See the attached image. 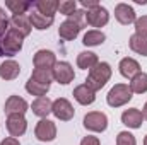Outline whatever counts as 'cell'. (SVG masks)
Instances as JSON below:
<instances>
[{
	"label": "cell",
	"instance_id": "cell-26",
	"mask_svg": "<svg viewBox=\"0 0 147 145\" xmlns=\"http://www.w3.org/2000/svg\"><path fill=\"white\" fill-rule=\"evenodd\" d=\"M26 91H28L31 96H36V97H45V94L50 91V85L39 84V82L33 80V79L29 77V80L26 82Z\"/></svg>",
	"mask_w": 147,
	"mask_h": 145
},
{
	"label": "cell",
	"instance_id": "cell-12",
	"mask_svg": "<svg viewBox=\"0 0 147 145\" xmlns=\"http://www.w3.org/2000/svg\"><path fill=\"white\" fill-rule=\"evenodd\" d=\"M29 108V104L26 103V99L19 97V96H10L7 101H5V106H3V111L7 116L10 114H24Z\"/></svg>",
	"mask_w": 147,
	"mask_h": 145
},
{
	"label": "cell",
	"instance_id": "cell-34",
	"mask_svg": "<svg viewBox=\"0 0 147 145\" xmlns=\"http://www.w3.org/2000/svg\"><path fill=\"white\" fill-rule=\"evenodd\" d=\"M82 5H84V7H87V10H89V9L98 7L99 3H98V0H82Z\"/></svg>",
	"mask_w": 147,
	"mask_h": 145
},
{
	"label": "cell",
	"instance_id": "cell-21",
	"mask_svg": "<svg viewBox=\"0 0 147 145\" xmlns=\"http://www.w3.org/2000/svg\"><path fill=\"white\" fill-rule=\"evenodd\" d=\"M130 50L142 55V56H147V34H139V33H134L130 36Z\"/></svg>",
	"mask_w": 147,
	"mask_h": 145
},
{
	"label": "cell",
	"instance_id": "cell-24",
	"mask_svg": "<svg viewBox=\"0 0 147 145\" xmlns=\"http://www.w3.org/2000/svg\"><path fill=\"white\" fill-rule=\"evenodd\" d=\"M105 33L103 31H99V29H92V31H87L84 38H82V43L86 44V46H99V44H103L105 43Z\"/></svg>",
	"mask_w": 147,
	"mask_h": 145
},
{
	"label": "cell",
	"instance_id": "cell-36",
	"mask_svg": "<svg viewBox=\"0 0 147 145\" xmlns=\"http://www.w3.org/2000/svg\"><path fill=\"white\" fill-rule=\"evenodd\" d=\"M142 116H144V119H147V103L144 104V109H142Z\"/></svg>",
	"mask_w": 147,
	"mask_h": 145
},
{
	"label": "cell",
	"instance_id": "cell-37",
	"mask_svg": "<svg viewBox=\"0 0 147 145\" xmlns=\"http://www.w3.org/2000/svg\"><path fill=\"white\" fill-rule=\"evenodd\" d=\"M144 145H147V135H146V138H144Z\"/></svg>",
	"mask_w": 147,
	"mask_h": 145
},
{
	"label": "cell",
	"instance_id": "cell-15",
	"mask_svg": "<svg viewBox=\"0 0 147 145\" xmlns=\"http://www.w3.org/2000/svg\"><path fill=\"white\" fill-rule=\"evenodd\" d=\"M74 97H75V101L79 104L87 106V104H92L96 101V92L91 87H87L86 84H80V85H77L74 89Z\"/></svg>",
	"mask_w": 147,
	"mask_h": 145
},
{
	"label": "cell",
	"instance_id": "cell-3",
	"mask_svg": "<svg viewBox=\"0 0 147 145\" xmlns=\"http://www.w3.org/2000/svg\"><path fill=\"white\" fill-rule=\"evenodd\" d=\"M132 91L128 84H115L110 89L108 96H106V103L110 104L111 108H120L125 106L130 99H132Z\"/></svg>",
	"mask_w": 147,
	"mask_h": 145
},
{
	"label": "cell",
	"instance_id": "cell-19",
	"mask_svg": "<svg viewBox=\"0 0 147 145\" xmlns=\"http://www.w3.org/2000/svg\"><path fill=\"white\" fill-rule=\"evenodd\" d=\"M51 106H53V101H50L46 96L45 97H36L34 101H33V104H31V109H33V113L39 116L41 119H45L50 113H51Z\"/></svg>",
	"mask_w": 147,
	"mask_h": 145
},
{
	"label": "cell",
	"instance_id": "cell-10",
	"mask_svg": "<svg viewBox=\"0 0 147 145\" xmlns=\"http://www.w3.org/2000/svg\"><path fill=\"white\" fill-rule=\"evenodd\" d=\"M33 63L36 68H45V70H51L57 63V56L53 51L50 50H38L34 53V58H33Z\"/></svg>",
	"mask_w": 147,
	"mask_h": 145
},
{
	"label": "cell",
	"instance_id": "cell-2",
	"mask_svg": "<svg viewBox=\"0 0 147 145\" xmlns=\"http://www.w3.org/2000/svg\"><path fill=\"white\" fill-rule=\"evenodd\" d=\"M22 39H24V36L21 33H17L16 29L10 28L0 38V53L5 56H14L16 53H19L22 50Z\"/></svg>",
	"mask_w": 147,
	"mask_h": 145
},
{
	"label": "cell",
	"instance_id": "cell-13",
	"mask_svg": "<svg viewBox=\"0 0 147 145\" xmlns=\"http://www.w3.org/2000/svg\"><path fill=\"white\" fill-rule=\"evenodd\" d=\"M80 29H82V24L75 22L72 19H67V21H63V22L60 24V28H58V36L62 38V39H65V41H72V39H75V38L79 36Z\"/></svg>",
	"mask_w": 147,
	"mask_h": 145
},
{
	"label": "cell",
	"instance_id": "cell-22",
	"mask_svg": "<svg viewBox=\"0 0 147 145\" xmlns=\"http://www.w3.org/2000/svg\"><path fill=\"white\" fill-rule=\"evenodd\" d=\"M29 21H31V26H33L34 29L45 31V29H48V28L53 24L55 17H48V15H43V14H39V12H31V14H29Z\"/></svg>",
	"mask_w": 147,
	"mask_h": 145
},
{
	"label": "cell",
	"instance_id": "cell-25",
	"mask_svg": "<svg viewBox=\"0 0 147 145\" xmlns=\"http://www.w3.org/2000/svg\"><path fill=\"white\" fill-rule=\"evenodd\" d=\"M130 91L135 92V94H144L147 92V73L146 72H140L137 73L132 82H130Z\"/></svg>",
	"mask_w": 147,
	"mask_h": 145
},
{
	"label": "cell",
	"instance_id": "cell-17",
	"mask_svg": "<svg viewBox=\"0 0 147 145\" xmlns=\"http://www.w3.org/2000/svg\"><path fill=\"white\" fill-rule=\"evenodd\" d=\"M118 68H120V73H121L125 79H130V80H132L137 73H140V65H139V62L134 60V58H130V56L121 58Z\"/></svg>",
	"mask_w": 147,
	"mask_h": 145
},
{
	"label": "cell",
	"instance_id": "cell-30",
	"mask_svg": "<svg viewBox=\"0 0 147 145\" xmlns=\"http://www.w3.org/2000/svg\"><path fill=\"white\" fill-rule=\"evenodd\" d=\"M116 145H137V140L130 132H120L116 137Z\"/></svg>",
	"mask_w": 147,
	"mask_h": 145
},
{
	"label": "cell",
	"instance_id": "cell-29",
	"mask_svg": "<svg viewBox=\"0 0 147 145\" xmlns=\"http://www.w3.org/2000/svg\"><path fill=\"white\" fill-rule=\"evenodd\" d=\"M58 10H60V14L70 17L77 10V3H75V0H62V2H58Z\"/></svg>",
	"mask_w": 147,
	"mask_h": 145
},
{
	"label": "cell",
	"instance_id": "cell-14",
	"mask_svg": "<svg viewBox=\"0 0 147 145\" xmlns=\"http://www.w3.org/2000/svg\"><path fill=\"white\" fill-rule=\"evenodd\" d=\"M142 121H144V116H142V111H139L137 108H130L125 109L121 113V123L127 125L128 128H140L142 126Z\"/></svg>",
	"mask_w": 147,
	"mask_h": 145
},
{
	"label": "cell",
	"instance_id": "cell-1",
	"mask_svg": "<svg viewBox=\"0 0 147 145\" xmlns=\"http://www.w3.org/2000/svg\"><path fill=\"white\" fill-rule=\"evenodd\" d=\"M111 73L113 72H111L110 63L101 62V63H98L94 68L89 70L87 79H86V85L91 87V89L96 92V91H99V89H103V87L106 85V82L111 79Z\"/></svg>",
	"mask_w": 147,
	"mask_h": 145
},
{
	"label": "cell",
	"instance_id": "cell-11",
	"mask_svg": "<svg viewBox=\"0 0 147 145\" xmlns=\"http://www.w3.org/2000/svg\"><path fill=\"white\" fill-rule=\"evenodd\" d=\"M115 17L123 26H128V24H132V22L137 21V15H135L134 7H130L128 3H118L115 7Z\"/></svg>",
	"mask_w": 147,
	"mask_h": 145
},
{
	"label": "cell",
	"instance_id": "cell-4",
	"mask_svg": "<svg viewBox=\"0 0 147 145\" xmlns=\"http://www.w3.org/2000/svg\"><path fill=\"white\" fill-rule=\"evenodd\" d=\"M84 126L89 132L101 133L108 128V116L101 111H91L84 116Z\"/></svg>",
	"mask_w": 147,
	"mask_h": 145
},
{
	"label": "cell",
	"instance_id": "cell-28",
	"mask_svg": "<svg viewBox=\"0 0 147 145\" xmlns=\"http://www.w3.org/2000/svg\"><path fill=\"white\" fill-rule=\"evenodd\" d=\"M31 79L36 80L39 84H45V85H50L51 80H53V73L51 70H45V68H34L31 73Z\"/></svg>",
	"mask_w": 147,
	"mask_h": 145
},
{
	"label": "cell",
	"instance_id": "cell-35",
	"mask_svg": "<svg viewBox=\"0 0 147 145\" xmlns=\"http://www.w3.org/2000/svg\"><path fill=\"white\" fill-rule=\"evenodd\" d=\"M0 145H21L19 144V140L17 138H14V137H9V138H5V140H2Z\"/></svg>",
	"mask_w": 147,
	"mask_h": 145
},
{
	"label": "cell",
	"instance_id": "cell-32",
	"mask_svg": "<svg viewBox=\"0 0 147 145\" xmlns=\"http://www.w3.org/2000/svg\"><path fill=\"white\" fill-rule=\"evenodd\" d=\"M135 33L139 34H147V15H142L135 21Z\"/></svg>",
	"mask_w": 147,
	"mask_h": 145
},
{
	"label": "cell",
	"instance_id": "cell-38",
	"mask_svg": "<svg viewBox=\"0 0 147 145\" xmlns=\"http://www.w3.org/2000/svg\"><path fill=\"white\" fill-rule=\"evenodd\" d=\"M0 56H2V53H0Z\"/></svg>",
	"mask_w": 147,
	"mask_h": 145
},
{
	"label": "cell",
	"instance_id": "cell-23",
	"mask_svg": "<svg viewBox=\"0 0 147 145\" xmlns=\"http://www.w3.org/2000/svg\"><path fill=\"white\" fill-rule=\"evenodd\" d=\"M36 12L48 15V17H55V12L58 10V2L57 0H38L34 2Z\"/></svg>",
	"mask_w": 147,
	"mask_h": 145
},
{
	"label": "cell",
	"instance_id": "cell-27",
	"mask_svg": "<svg viewBox=\"0 0 147 145\" xmlns=\"http://www.w3.org/2000/svg\"><path fill=\"white\" fill-rule=\"evenodd\" d=\"M34 3L33 2H19V0H9L5 2V7L14 14V15H19V14H26V10L29 7H33Z\"/></svg>",
	"mask_w": 147,
	"mask_h": 145
},
{
	"label": "cell",
	"instance_id": "cell-33",
	"mask_svg": "<svg viewBox=\"0 0 147 145\" xmlns=\"http://www.w3.org/2000/svg\"><path fill=\"white\" fill-rule=\"evenodd\" d=\"M80 145H99V138L92 137V135H87L80 140Z\"/></svg>",
	"mask_w": 147,
	"mask_h": 145
},
{
	"label": "cell",
	"instance_id": "cell-16",
	"mask_svg": "<svg viewBox=\"0 0 147 145\" xmlns=\"http://www.w3.org/2000/svg\"><path fill=\"white\" fill-rule=\"evenodd\" d=\"M10 28L16 29L17 33H21L22 36H29L33 26H31V21H29V15L26 14H19V15H12L10 17Z\"/></svg>",
	"mask_w": 147,
	"mask_h": 145
},
{
	"label": "cell",
	"instance_id": "cell-6",
	"mask_svg": "<svg viewBox=\"0 0 147 145\" xmlns=\"http://www.w3.org/2000/svg\"><path fill=\"white\" fill-rule=\"evenodd\" d=\"M108 21H110V12L101 5L89 9L86 12V24H89L92 28H103L108 24Z\"/></svg>",
	"mask_w": 147,
	"mask_h": 145
},
{
	"label": "cell",
	"instance_id": "cell-7",
	"mask_svg": "<svg viewBox=\"0 0 147 145\" xmlns=\"http://www.w3.org/2000/svg\"><path fill=\"white\" fill-rule=\"evenodd\" d=\"M34 135L39 142H53L57 137V126L53 121H50L48 118L39 119L34 128Z\"/></svg>",
	"mask_w": 147,
	"mask_h": 145
},
{
	"label": "cell",
	"instance_id": "cell-20",
	"mask_svg": "<svg viewBox=\"0 0 147 145\" xmlns=\"http://www.w3.org/2000/svg\"><path fill=\"white\" fill-rule=\"evenodd\" d=\"M99 63V58L92 51H82L77 55V67L82 70H91Z\"/></svg>",
	"mask_w": 147,
	"mask_h": 145
},
{
	"label": "cell",
	"instance_id": "cell-5",
	"mask_svg": "<svg viewBox=\"0 0 147 145\" xmlns=\"http://www.w3.org/2000/svg\"><path fill=\"white\" fill-rule=\"evenodd\" d=\"M51 73H53V80H57L62 85L70 84L75 77V72L69 62H57L55 67L51 68Z\"/></svg>",
	"mask_w": 147,
	"mask_h": 145
},
{
	"label": "cell",
	"instance_id": "cell-18",
	"mask_svg": "<svg viewBox=\"0 0 147 145\" xmlns=\"http://www.w3.org/2000/svg\"><path fill=\"white\" fill-rule=\"evenodd\" d=\"M21 73V65L14 60H5L0 65V79L3 80H14Z\"/></svg>",
	"mask_w": 147,
	"mask_h": 145
},
{
	"label": "cell",
	"instance_id": "cell-8",
	"mask_svg": "<svg viewBox=\"0 0 147 145\" xmlns=\"http://www.w3.org/2000/svg\"><path fill=\"white\" fill-rule=\"evenodd\" d=\"M51 113H53L58 119H62V121H69V119H72L74 118L75 109H74V106L70 104L69 99H65V97H58V99L53 101Z\"/></svg>",
	"mask_w": 147,
	"mask_h": 145
},
{
	"label": "cell",
	"instance_id": "cell-9",
	"mask_svg": "<svg viewBox=\"0 0 147 145\" xmlns=\"http://www.w3.org/2000/svg\"><path fill=\"white\" fill-rule=\"evenodd\" d=\"M7 130H9L10 137H14V138L24 135L26 130H28V121H26L24 114H10V116H7Z\"/></svg>",
	"mask_w": 147,
	"mask_h": 145
},
{
	"label": "cell",
	"instance_id": "cell-31",
	"mask_svg": "<svg viewBox=\"0 0 147 145\" xmlns=\"http://www.w3.org/2000/svg\"><path fill=\"white\" fill-rule=\"evenodd\" d=\"M9 24H10V19L5 15V12H3V9L0 7V38L3 36L10 28H9Z\"/></svg>",
	"mask_w": 147,
	"mask_h": 145
}]
</instances>
